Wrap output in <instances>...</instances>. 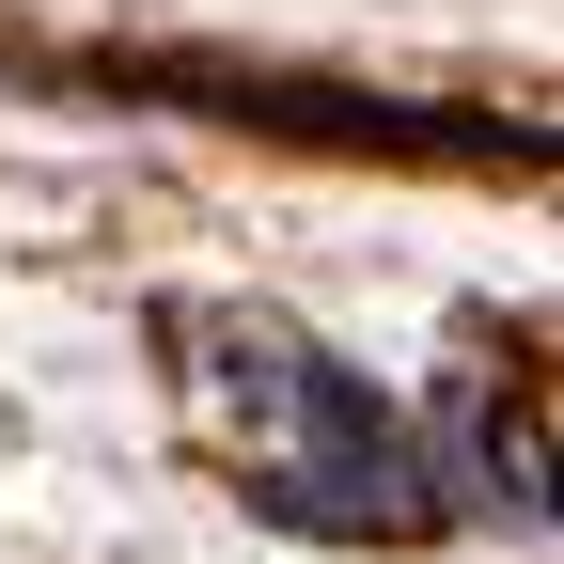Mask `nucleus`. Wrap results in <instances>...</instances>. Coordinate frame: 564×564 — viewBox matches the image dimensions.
<instances>
[{"instance_id": "obj_1", "label": "nucleus", "mask_w": 564, "mask_h": 564, "mask_svg": "<svg viewBox=\"0 0 564 564\" xmlns=\"http://www.w3.org/2000/svg\"><path fill=\"white\" fill-rule=\"evenodd\" d=\"M220 361H236L220 392H236V408H267L282 440H299L282 470H251V502H267L282 533H329V549H408V533H440V518H455V486L408 455V423L377 408V377H361V361L299 345L282 314H236V329H220Z\"/></svg>"}, {"instance_id": "obj_2", "label": "nucleus", "mask_w": 564, "mask_h": 564, "mask_svg": "<svg viewBox=\"0 0 564 564\" xmlns=\"http://www.w3.org/2000/svg\"><path fill=\"white\" fill-rule=\"evenodd\" d=\"M79 95H126V110H204V126H267V141H345V158H470V173H533L549 141L533 126H486V110H408V95H345V79H299V63H220V47H110V63H47Z\"/></svg>"}, {"instance_id": "obj_3", "label": "nucleus", "mask_w": 564, "mask_h": 564, "mask_svg": "<svg viewBox=\"0 0 564 564\" xmlns=\"http://www.w3.org/2000/svg\"><path fill=\"white\" fill-rule=\"evenodd\" d=\"M455 423H470V486H486V518L502 533H549V440H533V392L502 408V392H455Z\"/></svg>"}]
</instances>
